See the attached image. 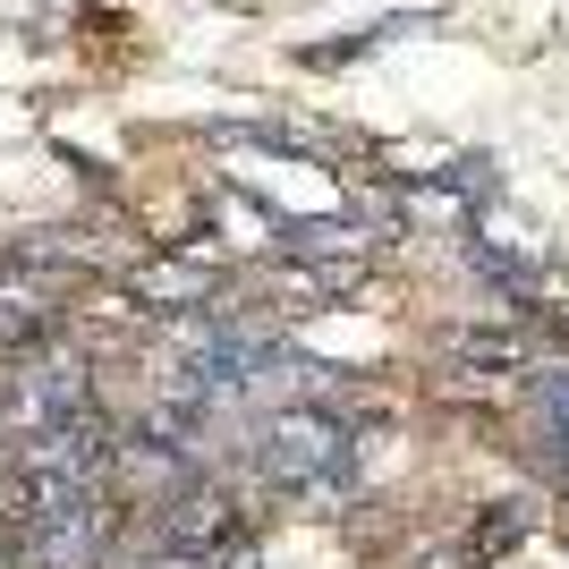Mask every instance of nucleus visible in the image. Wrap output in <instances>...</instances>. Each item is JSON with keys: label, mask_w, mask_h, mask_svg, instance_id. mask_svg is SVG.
Instances as JSON below:
<instances>
[{"label": "nucleus", "mask_w": 569, "mask_h": 569, "mask_svg": "<svg viewBox=\"0 0 569 569\" xmlns=\"http://www.w3.org/2000/svg\"><path fill=\"white\" fill-rule=\"evenodd\" d=\"M256 468H263V485H281V493H340L357 476V433L315 400L272 408L263 433H256Z\"/></svg>", "instance_id": "nucleus-1"}, {"label": "nucleus", "mask_w": 569, "mask_h": 569, "mask_svg": "<svg viewBox=\"0 0 569 569\" xmlns=\"http://www.w3.org/2000/svg\"><path fill=\"white\" fill-rule=\"evenodd\" d=\"M102 545H111V510H102V493H69V501H51V510L26 519L18 561L26 569H102Z\"/></svg>", "instance_id": "nucleus-2"}, {"label": "nucleus", "mask_w": 569, "mask_h": 569, "mask_svg": "<svg viewBox=\"0 0 569 569\" xmlns=\"http://www.w3.org/2000/svg\"><path fill=\"white\" fill-rule=\"evenodd\" d=\"M26 426H69V417H94V375L77 366V357H43V366H26Z\"/></svg>", "instance_id": "nucleus-3"}, {"label": "nucleus", "mask_w": 569, "mask_h": 569, "mask_svg": "<svg viewBox=\"0 0 569 569\" xmlns=\"http://www.w3.org/2000/svg\"><path fill=\"white\" fill-rule=\"evenodd\" d=\"M468 272H476L485 289H501L510 307H536V289H545V272H536L527 256H510V247H485V238H468Z\"/></svg>", "instance_id": "nucleus-4"}, {"label": "nucleus", "mask_w": 569, "mask_h": 569, "mask_svg": "<svg viewBox=\"0 0 569 569\" xmlns=\"http://www.w3.org/2000/svg\"><path fill=\"white\" fill-rule=\"evenodd\" d=\"M51 323H60V315L43 307V289H0V349H9V357L43 349Z\"/></svg>", "instance_id": "nucleus-5"}, {"label": "nucleus", "mask_w": 569, "mask_h": 569, "mask_svg": "<svg viewBox=\"0 0 569 569\" xmlns=\"http://www.w3.org/2000/svg\"><path fill=\"white\" fill-rule=\"evenodd\" d=\"M426 18H375V26H357V34H340V43H307L298 51V69H349V60H366V51H382L391 34H417Z\"/></svg>", "instance_id": "nucleus-6"}, {"label": "nucleus", "mask_w": 569, "mask_h": 569, "mask_svg": "<svg viewBox=\"0 0 569 569\" xmlns=\"http://www.w3.org/2000/svg\"><path fill=\"white\" fill-rule=\"evenodd\" d=\"M527 527H536V501H485V510H476V527H468V552H476V561H501Z\"/></svg>", "instance_id": "nucleus-7"}, {"label": "nucleus", "mask_w": 569, "mask_h": 569, "mask_svg": "<svg viewBox=\"0 0 569 569\" xmlns=\"http://www.w3.org/2000/svg\"><path fill=\"white\" fill-rule=\"evenodd\" d=\"M527 417H536V433H545L552 451H569V366L527 375Z\"/></svg>", "instance_id": "nucleus-8"}, {"label": "nucleus", "mask_w": 569, "mask_h": 569, "mask_svg": "<svg viewBox=\"0 0 569 569\" xmlns=\"http://www.w3.org/2000/svg\"><path fill=\"white\" fill-rule=\"evenodd\" d=\"M426 188L459 196V204H493V196H501V162H485V153H468V162H451V170H426Z\"/></svg>", "instance_id": "nucleus-9"}, {"label": "nucleus", "mask_w": 569, "mask_h": 569, "mask_svg": "<svg viewBox=\"0 0 569 569\" xmlns=\"http://www.w3.org/2000/svg\"><path fill=\"white\" fill-rule=\"evenodd\" d=\"M357 238H366V221H281L289 256H340V247H357Z\"/></svg>", "instance_id": "nucleus-10"}]
</instances>
